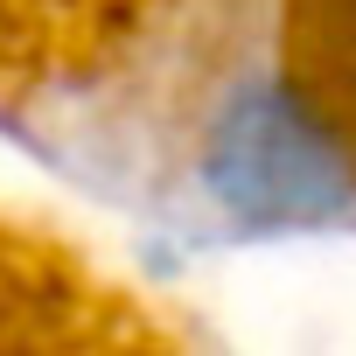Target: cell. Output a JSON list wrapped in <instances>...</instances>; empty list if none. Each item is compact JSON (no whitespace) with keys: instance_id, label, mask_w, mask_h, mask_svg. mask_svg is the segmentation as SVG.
I'll return each instance as SVG.
<instances>
[{"instance_id":"obj_1","label":"cell","mask_w":356,"mask_h":356,"mask_svg":"<svg viewBox=\"0 0 356 356\" xmlns=\"http://www.w3.org/2000/svg\"><path fill=\"white\" fill-rule=\"evenodd\" d=\"M210 196L259 224H314L349 210L356 154L300 84H238L203 147Z\"/></svg>"}]
</instances>
